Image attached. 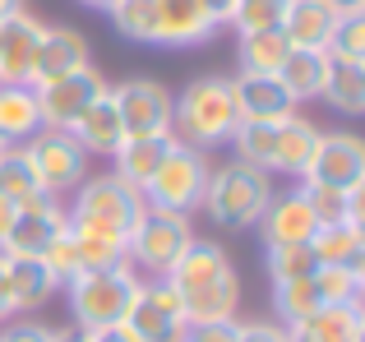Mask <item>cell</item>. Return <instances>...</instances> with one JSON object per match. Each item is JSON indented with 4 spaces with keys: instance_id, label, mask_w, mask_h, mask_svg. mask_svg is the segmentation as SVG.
<instances>
[{
    "instance_id": "30",
    "label": "cell",
    "mask_w": 365,
    "mask_h": 342,
    "mask_svg": "<svg viewBox=\"0 0 365 342\" xmlns=\"http://www.w3.org/2000/svg\"><path fill=\"white\" fill-rule=\"evenodd\" d=\"M319 98L342 116H361L365 111V65H347V61H329Z\"/></svg>"
},
{
    "instance_id": "3",
    "label": "cell",
    "mask_w": 365,
    "mask_h": 342,
    "mask_svg": "<svg viewBox=\"0 0 365 342\" xmlns=\"http://www.w3.org/2000/svg\"><path fill=\"white\" fill-rule=\"evenodd\" d=\"M314 139L319 130L305 116H287V120H241L232 135L236 162H250L268 176H305V162L314 153Z\"/></svg>"
},
{
    "instance_id": "47",
    "label": "cell",
    "mask_w": 365,
    "mask_h": 342,
    "mask_svg": "<svg viewBox=\"0 0 365 342\" xmlns=\"http://www.w3.org/2000/svg\"><path fill=\"white\" fill-rule=\"evenodd\" d=\"M9 217H14V208L0 204V241H5V232H9Z\"/></svg>"
},
{
    "instance_id": "5",
    "label": "cell",
    "mask_w": 365,
    "mask_h": 342,
    "mask_svg": "<svg viewBox=\"0 0 365 342\" xmlns=\"http://www.w3.org/2000/svg\"><path fill=\"white\" fill-rule=\"evenodd\" d=\"M268 199H273V176L250 162H222L208 171V185H204V213L213 217L217 227H227V232H241V227H255L259 213L268 208Z\"/></svg>"
},
{
    "instance_id": "43",
    "label": "cell",
    "mask_w": 365,
    "mask_h": 342,
    "mask_svg": "<svg viewBox=\"0 0 365 342\" xmlns=\"http://www.w3.org/2000/svg\"><path fill=\"white\" fill-rule=\"evenodd\" d=\"M14 319V301H9V273H5V254H0V324Z\"/></svg>"
},
{
    "instance_id": "27",
    "label": "cell",
    "mask_w": 365,
    "mask_h": 342,
    "mask_svg": "<svg viewBox=\"0 0 365 342\" xmlns=\"http://www.w3.org/2000/svg\"><path fill=\"white\" fill-rule=\"evenodd\" d=\"M329 51H319V46H292V56H287V65L277 70V79H282V88L296 98V107L310 98H319L324 88V74H329Z\"/></svg>"
},
{
    "instance_id": "4",
    "label": "cell",
    "mask_w": 365,
    "mask_h": 342,
    "mask_svg": "<svg viewBox=\"0 0 365 342\" xmlns=\"http://www.w3.org/2000/svg\"><path fill=\"white\" fill-rule=\"evenodd\" d=\"M143 195L134 185H125L116 171L107 176H83L74 185V204L65 208V222L74 232H88V236H107V241H130L134 222L143 217Z\"/></svg>"
},
{
    "instance_id": "45",
    "label": "cell",
    "mask_w": 365,
    "mask_h": 342,
    "mask_svg": "<svg viewBox=\"0 0 365 342\" xmlns=\"http://www.w3.org/2000/svg\"><path fill=\"white\" fill-rule=\"evenodd\" d=\"M93 342H134V338L125 333V328H98V333H93Z\"/></svg>"
},
{
    "instance_id": "38",
    "label": "cell",
    "mask_w": 365,
    "mask_h": 342,
    "mask_svg": "<svg viewBox=\"0 0 365 342\" xmlns=\"http://www.w3.org/2000/svg\"><path fill=\"white\" fill-rule=\"evenodd\" d=\"M329 56L347 65H365V14H342L329 37Z\"/></svg>"
},
{
    "instance_id": "32",
    "label": "cell",
    "mask_w": 365,
    "mask_h": 342,
    "mask_svg": "<svg viewBox=\"0 0 365 342\" xmlns=\"http://www.w3.org/2000/svg\"><path fill=\"white\" fill-rule=\"evenodd\" d=\"M301 195L310 204L314 222H365L361 204H365V190H333V185H305L301 180Z\"/></svg>"
},
{
    "instance_id": "23",
    "label": "cell",
    "mask_w": 365,
    "mask_h": 342,
    "mask_svg": "<svg viewBox=\"0 0 365 342\" xmlns=\"http://www.w3.org/2000/svg\"><path fill=\"white\" fill-rule=\"evenodd\" d=\"M338 19L342 14L329 0H292L282 14V33L292 46H319V51H329V37L338 28Z\"/></svg>"
},
{
    "instance_id": "46",
    "label": "cell",
    "mask_w": 365,
    "mask_h": 342,
    "mask_svg": "<svg viewBox=\"0 0 365 342\" xmlns=\"http://www.w3.org/2000/svg\"><path fill=\"white\" fill-rule=\"evenodd\" d=\"M338 14H365V0H329Z\"/></svg>"
},
{
    "instance_id": "49",
    "label": "cell",
    "mask_w": 365,
    "mask_h": 342,
    "mask_svg": "<svg viewBox=\"0 0 365 342\" xmlns=\"http://www.w3.org/2000/svg\"><path fill=\"white\" fill-rule=\"evenodd\" d=\"M79 5H88V9H111L116 0H79Z\"/></svg>"
},
{
    "instance_id": "16",
    "label": "cell",
    "mask_w": 365,
    "mask_h": 342,
    "mask_svg": "<svg viewBox=\"0 0 365 342\" xmlns=\"http://www.w3.org/2000/svg\"><path fill=\"white\" fill-rule=\"evenodd\" d=\"M255 227H259L264 250H268V245H310L314 232H319V222H314V213H310V204H305L301 185L287 190V195L268 199V208L259 213Z\"/></svg>"
},
{
    "instance_id": "37",
    "label": "cell",
    "mask_w": 365,
    "mask_h": 342,
    "mask_svg": "<svg viewBox=\"0 0 365 342\" xmlns=\"http://www.w3.org/2000/svg\"><path fill=\"white\" fill-rule=\"evenodd\" d=\"M292 0H236L232 28L236 33H264V28H282V14Z\"/></svg>"
},
{
    "instance_id": "44",
    "label": "cell",
    "mask_w": 365,
    "mask_h": 342,
    "mask_svg": "<svg viewBox=\"0 0 365 342\" xmlns=\"http://www.w3.org/2000/svg\"><path fill=\"white\" fill-rule=\"evenodd\" d=\"M51 342H93V333L88 328H56Z\"/></svg>"
},
{
    "instance_id": "50",
    "label": "cell",
    "mask_w": 365,
    "mask_h": 342,
    "mask_svg": "<svg viewBox=\"0 0 365 342\" xmlns=\"http://www.w3.org/2000/svg\"><path fill=\"white\" fill-rule=\"evenodd\" d=\"M5 148H14V144H9V139H0V153H5Z\"/></svg>"
},
{
    "instance_id": "41",
    "label": "cell",
    "mask_w": 365,
    "mask_h": 342,
    "mask_svg": "<svg viewBox=\"0 0 365 342\" xmlns=\"http://www.w3.org/2000/svg\"><path fill=\"white\" fill-rule=\"evenodd\" d=\"M56 328L46 324H33V319H9L5 328H0V342H51Z\"/></svg>"
},
{
    "instance_id": "9",
    "label": "cell",
    "mask_w": 365,
    "mask_h": 342,
    "mask_svg": "<svg viewBox=\"0 0 365 342\" xmlns=\"http://www.w3.org/2000/svg\"><path fill=\"white\" fill-rule=\"evenodd\" d=\"M185 324H190L185 306H180V296L171 291L167 278L139 282V291H134L130 310H125V319H120V328L134 342H180Z\"/></svg>"
},
{
    "instance_id": "7",
    "label": "cell",
    "mask_w": 365,
    "mask_h": 342,
    "mask_svg": "<svg viewBox=\"0 0 365 342\" xmlns=\"http://www.w3.org/2000/svg\"><path fill=\"white\" fill-rule=\"evenodd\" d=\"M208 171H213V162H208V153H199V148L190 144H171V153L162 157L158 176L143 185V204L148 208H162V213H199V204H204V185H208Z\"/></svg>"
},
{
    "instance_id": "8",
    "label": "cell",
    "mask_w": 365,
    "mask_h": 342,
    "mask_svg": "<svg viewBox=\"0 0 365 342\" xmlns=\"http://www.w3.org/2000/svg\"><path fill=\"white\" fill-rule=\"evenodd\" d=\"M190 241H195L190 217L162 213V208H143V217L134 222L130 241H125V264H130L134 273L143 269L148 278H167L171 264L190 250Z\"/></svg>"
},
{
    "instance_id": "36",
    "label": "cell",
    "mask_w": 365,
    "mask_h": 342,
    "mask_svg": "<svg viewBox=\"0 0 365 342\" xmlns=\"http://www.w3.org/2000/svg\"><path fill=\"white\" fill-rule=\"evenodd\" d=\"M70 227V222H65ZM74 254H79V273H93V269H116L125 264V245L120 241H107V236H88V232H74Z\"/></svg>"
},
{
    "instance_id": "31",
    "label": "cell",
    "mask_w": 365,
    "mask_h": 342,
    "mask_svg": "<svg viewBox=\"0 0 365 342\" xmlns=\"http://www.w3.org/2000/svg\"><path fill=\"white\" fill-rule=\"evenodd\" d=\"M273 310H277V324L292 328L329 306H324V291L314 278H296V282H273Z\"/></svg>"
},
{
    "instance_id": "22",
    "label": "cell",
    "mask_w": 365,
    "mask_h": 342,
    "mask_svg": "<svg viewBox=\"0 0 365 342\" xmlns=\"http://www.w3.org/2000/svg\"><path fill=\"white\" fill-rule=\"evenodd\" d=\"M287 342H365V310L361 306H329V310L287 328Z\"/></svg>"
},
{
    "instance_id": "12",
    "label": "cell",
    "mask_w": 365,
    "mask_h": 342,
    "mask_svg": "<svg viewBox=\"0 0 365 342\" xmlns=\"http://www.w3.org/2000/svg\"><path fill=\"white\" fill-rule=\"evenodd\" d=\"M305 185H333V190H365V139L347 130H329L314 139V153L305 162Z\"/></svg>"
},
{
    "instance_id": "48",
    "label": "cell",
    "mask_w": 365,
    "mask_h": 342,
    "mask_svg": "<svg viewBox=\"0 0 365 342\" xmlns=\"http://www.w3.org/2000/svg\"><path fill=\"white\" fill-rule=\"evenodd\" d=\"M19 5H24V0H0V19H5V14H14Z\"/></svg>"
},
{
    "instance_id": "2",
    "label": "cell",
    "mask_w": 365,
    "mask_h": 342,
    "mask_svg": "<svg viewBox=\"0 0 365 342\" xmlns=\"http://www.w3.org/2000/svg\"><path fill=\"white\" fill-rule=\"evenodd\" d=\"M236 125V98H232V79L222 74H199L180 88V98L171 102V135L180 144L208 153L213 144H232Z\"/></svg>"
},
{
    "instance_id": "15",
    "label": "cell",
    "mask_w": 365,
    "mask_h": 342,
    "mask_svg": "<svg viewBox=\"0 0 365 342\" xmlns=\"http://www.w3.org/2000/svg\"><path fill=\"white\" fill-rule=\"evenodd\" d=\"M65 232V208L61 199H37L28 208H14L9 232L0 241V254H46V245Z\"/></svg>"
},
{
    "instance_id": "25",
    "label": "cell",
    "mask_w": 365,
    "mask_h": 342,
    "mask_svg": "<svg viewBox=\"0 0 365 342\" xmlns=\"http://www.w3.org/2000/svg\"><path fill=\"white\" fill-rule=\"evenodd\" d=\"M310 250L319 254V264H333V269H365V227L361 222H324L314 232Z\"/></svg>"
},
{
    "instance_id": "14",
    "label": "cell",
    "mask_w": 365,
    "mask_h": 342,
    "mask_svg": "<svg viewBox=\"0 0 365 342\" xmlns=\"http://www.w3.org/2000/svg\"><path fill=\"white\" fill-rule=\"evenodd\" d=\"M42 19L28 14L24 5L0 19V83H28L33 88V61L42 42Z\"/></svg>"
},
{
    "instance_id": "19",
    "label": "cell",
    "mask_w": 365,
    "mask_h": 342,
    "mask_svg": "<svg viewBox=\"0 0 365 342\" xmlns=\"http://www.w3.org/2000/svg\"><path fill=\"white\" fill-rule=\"evenodd\" d=\"M83 65H93V51L83 42V33H74V28H42L37 61H33V83L61 79V74L83 70Z\"/></svg>"
},
{
    "instance_id": "10",
    "label": "cell",
    "mask_w": 365,
    "mask_h": 342,
    "mask_svg": "<svg viewBox=\"0 0 365 342\" xmlns=\"http://www.w3.org/2000/svg\"><path fill=\"white\" fill-rule=\"evenodd\" d=\"M33 93H37V111H42V130H74V120L107 93V79H102L98 65H83V70H70L61 79L33 83Z\"/></svg>"
},
{
    "instance_id": "39",
    "label": "cell",
    "mask_w": 365,
    "mask_h": 342,
    "mask_svg": "<svg viewBox=\"0 0 365 342\" xmlns=\"http://www.w3.org/2000/svg\"><path fill=\"white\" fill-rule=\"evenodd\" d=\"M236 324H241V319H204V324H185L180 342H236Z\"/></svg>"
},
{
    "instance_id": "18",
    "label": "cell",
    "mask_w": 365,
    "mask_h": 342,
    "mask_svg": "<svg viewBox=\"0 0 365 342\" xmlns=\"http://www.w3.org/2000/svg\"><path fill=\"white\" fill-rule=\"evenodd\" d=\"M5 273H9V301L14 315H33L61 291V278L46 269L42 254H5Z\"/></svg>"
},
{
    "instance_id": "1",
    "label": "cell",
    "mask_w": 365,
    "mask_h": 342,
    "mask_svg": "<svg viewBox=\"0 0 365 342\" xmlns=\"http://www.w3.org/2000/svg\"><path fill=\"white\" fill-rule=\"evenodd\" d=\"M171 291L180 296L190 324H204V319H236L241 306V278H236L232 259L217 241H190V250L171 264L167 273Z\"/></svg>"
},
{
    "instance_id": "42",
    "label": "cell",
    "mask_w": 365,
    "mask_h": 342,
    "mask_svg": "<svg viewBox=\"0 0 365 342\" xmlns=\"http://www.w3.org/2000/svg\"><path fill=\"white\" fill-rule=\"evenodd\" d=\"M199 5H204V14L213 19V28H227L232 14H236V0H199Z\"/></svg>"
},
{
    "instance_id": "34",
    "label": "cell",
    "mask_w": 365,
    "mask_h": 342,
    "mask_svg": "<svg viewBox=\"0 0 365 342\" xmlns=\"http://www.w3.org/2000/svg\"><path fill=\"white\" fill-rule=\"evenodd\" d=\"M107 14H111V24H116L120 37L158 46V9H153V0H116Z\"/></svg>"
},
{
    "instance_id": "40",
    "label": "cell",
    "mask_w": 365,
    "mask_h": 342,
    "mask_svg": "<svg viewBox=\"0 0 365 342\" xmlns=\"http://www.w3.org/2000/svg\"><path fill=\"white\" fill-rule=\"evenodd\" d=\"M236 342H287V328L268 324V319H241L236 324Z\"/></svg>"
},
{
    "instance_id": "26",
    "label": "cell",
    "mask_w": 365,
    "mask_h": 342,
    "mask_svg": "<svg viewBox=\"0 0 365 342\" xmlns=\"http://www.w3.org/2000/svg\"><path fill=\"white\" fill-rule=\"evenodd\" d=\"M42 130V111H37V93L28 83H0V139L9 144H28Z\"/></svg>"
},
{
    "instance_id": "17",
    "label": "cell",
    "mask_w": 365,
    "mask_h": 342,
    "mask_svg": "<svg viewBox=\"0 0 365 342\" xmlns=\"http://www.w3.org/2000/svg\"><path fill=\"white\" fill-rule=\"evenodd\" d=\"M232 98H236V116L241 120H287V116H296V98L282 88L277 74H236Z\"/></svg>"
},
{
    "instance_id": "21",
    "label": "cell",
    "mask_w": 365,
    "mask_h": 342,
    "mask_svg": "<svg viewBox=\"0 0 365 342\" xmlns=\"http://www.w3.org/2000/svg\"><path fill=\"white\" fill-rule=\"evenodd\" d=\"M74 139H79V148L83 153H98V157H116V148L125 144V130H120V111H116V102H111V88L102 93L98 102H93L88 111H83L79 120H74V130H70Z\"/></svg>"
},
{
    "instance_id": "33",
    "label": "cell",
    "mask_w": 365,
    "mask_h": 342,
    "mask_svg": "<svg viewBox=\"0 0 365 342\" xmlns=\"http://www.w3.org/2000/svg\"><path fill=\"white\" fill-rule=\"evenodd\" d=\"M264 264H268V278L273 282H296V278H314L324 269L319 254L310 245H268L264 250Z\"/></svg>"
},
{
    "instance_id": "20",
    "label": "cell",
    "mask_w": 365,
    "mask_h": 342,
    "mask_svg": "<svg viewBox=\"0 0 365 342\" xmlns=\"http://www.w3.org/2000/svg\"><path fill=\"white\" fill-rule=\"evenodd\" d=\"M158 9V46H199L217 33L199 0H153Z\"/></svg>"
},
{
    "instance_id": "13",
    "label": "cell",
    "mask_w": 365,
    "mask_h": 342,
    "mask_svg": "<svg viewBox=\"0 0 365 342\" xmlns=\"http://www.w3.org/2000/svg\"><path fill=\"white\" fill-rule=\"evenodd\" d=\"M28 162H33L37 180L46 185V195H65V190H74L83 176H88V153L79 148V139L70 135V130H37L33 139L24 144Z\"/></svg>"
},
{
    "instance_id": "35",
    "label": "cell",
    "mask_w": 365,
    "mask_h": 342,
    "mask_svg": "<svg viewBox=\"0 0 365 342\" xmlns=\"http://www.w3.org/2000/svg\"><path fill=\"white\" fill-rule=\"evenodd\" d=\"M314 282H319V291H324V306H361L365 269H333V264H324V269L314 273Z\"/></svg>"
},
{
    "instance_id": "11",
    "label": "cell",
    "mask_w": 365,
    "mask_h": 342,
    "mask_svg": "<svg viewBox=\"0 0 365 342\" xmlns=\"http://www.w3.org/2000/svg\"><path fill=\"white\" fill-rule=\"evenodd\" d=\"M111 102L120 111V130L125 139H153V135H171V102L176 93L158 79H125L111 88Z\"/></svg>"
},
{
    "instance_id": "28",
    "label": "cell",
    "mask_w": 365,
    "mask_h": 342,
    "mask_svg": "<svg viewBox=\"0 0 365 342\" xmlns=\"http://www.w3.org/2000/svg\"><path fill=\"white\" fill-rule=\"evenodd\" d=\"M37 199H51L46 195V185L37 180V171L33 162H28V153L24 148H5L0 153V204H9V208H28V204H37Z\"/></svg>"
},
{
    "instance_id": "29",
    "label": "cell",
    "mask_w": 365,
    "mask_h": 342,
    "mask_svg": "<svg viewBox=\"0 0 365 342\" xmlns=\"http://www.w3.org/2000/svg\"><path fill=\"white\" fill-rule=\"evenodd\" d=\"M292 56V42H287L282 28H264V33H241L236 42V61H241V74H277Z\"/></svg>"
},
{
    "instance_id": "6",
    "label": "cell",
    "mask_w": 365,
    "mask_h": 342,
    "mask_svg": "<svg viewBox=\"0 0 365 342\" xmlns=\"http://www.w3.org/2000/svg\"><path fill=\"white\" fill-rule=\"evenodd\" d=\"M139 273L130 264H116V269H93V273H74L65 282V296H70V319L74 328H120L125 310H130L134 291H139Z\"/></svg>"
},
{
    "instance_id": "24",
    "label": "cell",
    "mask_w": 365,
    "mask_h": 342,
    "mask_svg": "<svg viewBox=\"0 0 365 342\" xmlns=\"http://www.w3.org/2000/svg\"><path fill=\"white\" fill-rule=\"evenodd\" d=\"M171 144H176V135H153V139H125V144L116 148V157H111V171L125 180V185H134L143 195V185H148L153 176H158L162 157L171 153Z\"/></svg>"
}]
</instances>
